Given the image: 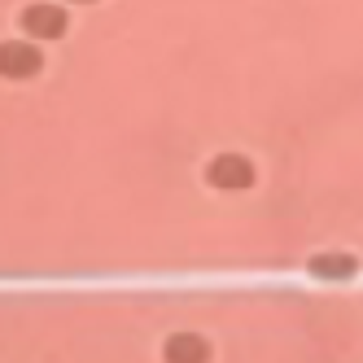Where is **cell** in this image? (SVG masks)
<instances>
[{
	"label": "cell",
	"mask_w": 363,
	"mask_h": 363,
	"mask_svg": "<svg viewBox=\"0 0 363 363\" xmlns=\"http://www.w3.org/2000/svg\"><path fill=\"white\" fill-rule=\"evenodd\" d=\"M201 184L206 193H219V197H232V193H254L258 189V162L254 153L245 149H215L211 158L201 162Z\"/></svg>",
	"instance_id": "6da1fadb"
},
{
	"label": "cell",
	"mask_w": 363,
	"mask_h": 363,
	"mask_svg": "<svg viewBox=\"0 0 363 363\" xmlns=\"http://www.w3.org/2000/svg\"><path fill=\"white\" fill-rule=\"evenodd\" d=\"M13 27H18L22 35L40 40V44H57V40L70 35L74 18H70V9H66V0H27V5H18Z\"/></svg>",
	"instance_id": "7a4b0ae2"
},
{
	"label": "cell",
	"mask_w": 363,
	"mask_h": 363,
	"mask_svg": "<svg viewBox=\"0 0 363 363\" xmlns=\"http://www.w3.org/2000/svg\"><path fill=\"white\" fill-rule=\"evenodd\" d=\"M48 66L40 40L31 35H5L0 40V84H31Z\"/></svg>",
	"instance_id": "3957f363"
},
{
	"label": "cell",
	"mask_w": 363,
	"mask_h": 363,
	"mask_svg": "<svg viewBox=\"0 0 363 363\" xmlns=\"http://www.w3.org/2000/svg\"><path fill=\"white\" fill-rule=\"evenodd\" d=\"M162 363H211L215 359V342L201 328H171L158 346Z\"/></svg>",
	"instance_id": "277c9868"
},
{
	"label": "cell",
	"mask_w": 363,
	"mask_h": 363,
	"mask_svg": "<svg viewBox=\"0 0 363 363\" xmlns=\"http://www.w3.org/2000/svg\"><path fill=\"white\" fill-rule=\"evenodd\" d=\"M302 267L311 272V280H350L363 263H359V254L346 250V245H324V250H311L302 258Z\"/></svg>",
	"instance_id": "5b68a950"
},
{
	"label": "cell",
	"mask_w": 363,
	"mask_h": 363,
	"mask_svg": "<svg viewBox=\"0 0 363 363\" xmlns=\"http://www.w3.org/2000/svg\"><path fill=\"white\" fill-rule=\"evenodd\" d=\"M70 5H96V0H70Z\"/></svg>",
	"instance_id": "8992f818"
}]
</instances>
